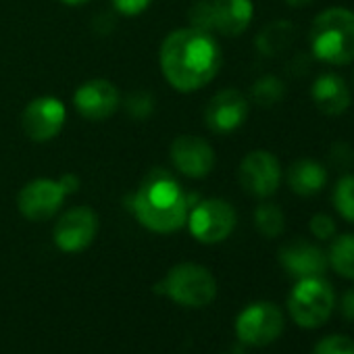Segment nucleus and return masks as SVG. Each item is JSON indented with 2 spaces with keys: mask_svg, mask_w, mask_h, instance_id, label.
Wrapping results in <instances>:
<instances>
[{
  "mask_svg": "<svg viewBox=\"0 0 354 354\" xmlns=\"http://www.w3.org/2000/svg\"><path fill=\"white\" fill-rule=\"evenodd\" d=\"M221 63V48L211 32L182 28L171 32L160 44L162 75L180 92H196L211 84Z\"/></svg>",
  "mask_w": 354,
  "mask_h": 354,
  "instance_id": "1",
  "label": "nucleus"
},
{
  "mask_svg": "<svg viewBox=\"0 0 354 354\" xmlns=\"http://www.w3.org/2000/svg\"><path fill=\"white\" fill-rule=\"evenodd\" d=\"M190 209V196L165 169H152L131 196L133 215L146 230L156 234L182 230L188 223Z\"/></svg>",
  "mask_w": 354,
  "mask_h": 354,
  "instance_id": "2",
  "label": "nucleus"
},
{
  "mask_svg": "<svg viewBox=\"0 0 354 354\" xmlns=\"http://www.w3.org/2000/svg\"><path fill=\"white\" fill-rule=\"evenodd\" d=\"M315 59L327 65H350L354 61V13L342 7L319 13L308 32Z\"/></svg>",
  "mask_w": 354,
  "mask_h": 354,
  "instance_id": "3",
  "label": "nucleus"
},
{
  "mask_svg": "<svg viewBox=\"0 0 354 354\" xmlns=\"http://www.w3.org/2000/svg\"><path fill=\"white\" fill-rule=\"evenodd\" d=\"M333 306L335 292L323 275L298 279L288 296V313L302 329L323 327L329 321Z\"/></svg>",
  "mask_w": 354,
  "mask_h": 354,
  "instance_id": "4",
  "label": "nucleus"
},
{
  "mask_svg": "<svg viewBox=\"0 0 354 354\" xmlns=\"http://www.w3.org/2000/svg\"><path fill=\"white\" fill-rule=\"evenodd\" d=\"M156 292L169 296L173 302L182 306L201 308L215 300L217 279L203 265L180 263L165 275V279L156 286Z\"/></svg>",
  "mask_w": 354,
  "mask_h": 354,
  "instance_id": "5",
  "label": "nucleus"
},
{
  "mask_svg": "<svg viewBox=\"0 0 354 354\" xmlns=\"http://www.w3.org/2000/svg\"><path fill=\"white\" fill-rule=\"evenodd\" d=\"M80 186L75 175H63L61 180H34L26 184L17 196V207L21 215L30 221H48L63 207L67 194L75 192Z\"/></svg>",
  "mask_w": 354,
  "mask_h": 354,
  "instance_id": "6",
  "label": "nucleus"
},
{
  "mask_svg": "<svg viewBox=\"0 0 354 354\" xmlns=\"http://www.w3.org/2000/svg\"><path fill=\"white\" fill-rule=\"evenodd\" d=\"M236 223H238L236 209L221 198L201 201L190 209L188 215L190 234L203 244H217L227 240L236 230Z\"/></svg>",
  "mask_w": 354,
  "mask_h": 354,
  "instance_id": "7",
  "label": "nucleus"
},
{
  "mask_svg": "<svg viewBox=\"0 0 354 354\" xmlns=\"http://www.w3.org/2000/svg\"><path fill=\"white\" fill-rule=\"evenodd\" d=\"M286 327L283 313L273 302L248 304L236 319V335L246 346H269L273 344Z\"/></svg>",
  "mask_w": 354,
  "mask_h": 354,
  "instance_id": "8",
  "label": "nucleus"
},
{
  "mask_svg": "<svg viewBox=\"0 0 354 354\" xmlns=\"http://www.w3.org/2000/svg\"><path fill=\"white\" fill-rule=\"evenodd\" d=\"M238 180L248 194L257 198H269L279 188L281 165L269 150H252L240 162Z\"/></svg>",
  "mask_w": 354,
  "mask_h": 354,
  "instance_id": "9",
  "label": "nucleus"
},
{
  "mask_svg": "<svg viewBox=\"0 0 354 354\" xmlns=\"http://www.w3.org/2000/svg\"><path fill=\"white\" fill-rule=\"evenodd\" d=\"M98 234V215L90 207L69 209L55 225V244L69 254L86 250Z\"/></svg>",
  "mask_w": 354,
  "mask_h": 354,
  "instance_id": "10",
  "label": "nucleus"
},
{
  "mask_svg": "<svg viewBox=\"0 0 354 354\" xmlns=\"http://www.w3.org/2000/svg\"><path fill=\"white\" fill-rule=\"evenodd\" d=\"M65 104L55 96H42L32 100L21 115V127L34 142H48L57 138L65 125Z\"/></svg>",
  "mask_w": 354,
  "mask_h": 354,
  "instance_id": "11",
  "label": "nucleus"
},
{
  "mask_svg": "<svg viewBox=\"0 0 354 354\" xmlns=\"http://www.w3.org/2000/svg\"><path fill=\"white\" fill-rule=\"evenodd\" d=\"M248 111L250 104L246 96L240 90L227 88L217 92L209 100L205 109V121L215 133H232L244 125V121L248 119Z\"/></svg>",
  "mask_w": 354,
  "mask_h": 354,
  "instance_id": "12",
  "label": "nucleus"
},
{
  "mask_svg": "<svg viewBox=\"0 0 354 354\" xmlns=\"http://www.w3.org/2000/svg\"><path fill=\"white\" fill-rule=\"evenodd\" d=\"M171 160L175 169L192 180L207 177L215 167V150L213 146L198 136H177L171 142Z\"/></svg>",
  "mask_w": 354,
  "mask_h": 354,
  "instance_id": "13",
  "label": "nucleus"
},
{
  "mask_svg": "<svg viewBox=\"0 0 354 354\" xmlns=\"http://www.w3.org/2000/svg\"><path fill=\"white\" fill-rule=\"evenodd\" d=\"M75 109L88 121H104L119 109L121 96L109 80H90L82 84L73 96Z\"/></svg>",
  "mask_w": 354,
  "mask_h": 354,
  "instance_id": "14",
  "label": "nucleus"
},
{
  "mask_svg": "<svg viewBox=\"0 0 354 354\" xmlns=\"http://www.w3.org/2000/svg\"><path fill=\"white\" fill-rule=\"evenodd\" d=\"M279 263L296 279L323 275L329 267L325 250L306 240H294V242H288L286 246H281Z\"/></svg>",
  "mask_w": 354,
  "mask_h": 354,
  "instance_id": "15",
  "label": "nucleus"
},
{
  "mask_svg": "<svg viewBox=\"0 0 354 354\" xmlns=\"http://www.w3.org/2000/svg\"><path fill=\"white\" fill-rule=\"evenodd\" d=\"M315 106L327 117L344 115L352 104V94L346 80L337 73H323L315 80L310 88Z\"/></svg>",
  "mask_w": 354,
  "mask_h": 354,
  "instance_id": "16",
  "label": "nucleus"
},
{
  "mask_svg": "<svg viewBox=\"0 0 354 354\" xmlns=\"http://www.w3.org/2000/svg\"><path fill=\"white\" fill-rule=\"evenodd\" d=\"M213 28L230 38L244 34L252 21L254 7L250 0H211Z\"/></svg>",
  "mask_w": 354,
  "mask_h": 354,
  "instance_id": "17",
  "label": "nucleus"
},
{
  "mask_svg": "<svg viewBox=\"0 0 354 354\" xmlns=\"http://www.w3.org/2000/svg\"><path fill=\"white\" fill-rule=\"evenodd\" d=\"M286 182L298 196H315L327 184V169L313 158H298L286 171Z\"/></svg>",
  "mask_w": 354,
  "mask_h": 354,
  "instance_id": "18",
  "label": "nucleus"
},
{
  "mask_svg": "<svg viewBox=\"0 0 354 354\" xmlns=\"http://www.w3.org/2000/svg\"><path fill=\"white\" fill-rule=\"evenodd\" d=\"M294 36H296V28L290 21H275L261 32V36L257 38V46L263 55L275 57L290 48Z\"/></svg>",
  "mask_w": 354,
  "mask_h": 354,
  "instance_id": "19",
  "label": "nucleus"
},
{
  "mask_svg": "<svg viewBox=\"0 0 354 354\" xmlns=\"http://www.w3.org/2000/svg\"><path fill=\"white\" fill-rule=\"evenodd\" d=\"M327 261L339 277L354 281V234H342L333 238Z\"/></svg>",
  "mask_w": 354,
  "mask_h": 354,
  "instance_id": "20",
  "label": "nucleus"
},
{
  "mask_svg": "<svg viewBox=\"0 0 354 354\" xmlns=\"http://www.w3.org/2000/svg\"><path fill=\"white\" fill-rule=\"evenodd\" d=\"M254 225L265 238H277L286 230V217L273 203H261L254 211Z\"/></svg>",
  "mask_w": 354,
  "mask_h": 354,
  "instance_id": "21",
  "label": "nucleus"
},
{
  "mask_svg": "<svg viewBox=\"0 0 354 354\" xmlns=\"http://www.w3.org/2000/svg\"><path fill=\"white\" fill-rule=\"evenodd\" d=\"M283 96H286V86L275 75H265V77L257 80L252 86V98L261 106H273V104L281 102Z\"/></svg>",
  "mask_w": 354,
  "mask_h": 354,
  "instance_id": "22",
  "label": "nucleus"
},
{
  "mask_svg": "<svg viewBox=\"0 0 354 354\" xmlns=\"http://www.w3.org/2000/svg\"><path fill=\"white\" fill-rule=\"evenodd\" d=\"M333 207L348 223H354V175H344L333 188Z\"/></svg>",
  "mask_w": 354,
  "mask_h": 354,
  "instance_id": "23",
  "label": "nucleus"
},
{
  "mask_svg": "<svg viewBox=\"0 0 354 354\" xmlns=\"http://www.w3.org/2000/svg\"><path fill=\"white\" fill-rule=\"evenodd\" d=\"M310 354H354V339L342 333L321 337Z\"/></svg>",
  "mask_w": 354,
  "mask_h": 354,
  "instance_id": "24",
  "label": "nucleus"
},
{
  "mask_svg": "<svg viewBox=\"0 0 354 354\" xmlns=\"http://www.w3.org/2000/svg\"><path fill=\"white\" fill-rule=\"evenodd\" d=\"M190 24L196 30L213 32V13H211V0H198V3L190 9Z\"/></svg>",
  "mask_w": 354,
  "mask_h": 354,
  "instance_id": "25",
  "label": "nucleus"
},
{
  "mask_svg": "<svg viewBox=\"0 0 354 354\" xmlns=\"http://www.w3.org/2000/svg\"><path fill=\"white\" fill-rule=\"evenodd\" d=\"M308 227H310V234H313L317 240H321V242L333 240V236H335V232H337L335 221H333L327 213H317V215L310 219Z\"/></svg>",
  "mask_w": 354,
  "mask_h": 354,
  "instance_id": "26",
  "label": "nucleus"
},
{
  "mask_svg": "<svg viewBox=\"0 0 354 354\" xmlns=\"http://www.w3.org/2000/svg\"><path fill=\"white\" fill-rule=\"evenodd\" d=\"M111 3L121 15L131 17V15H140L142 11H146L152 0H111Z\"/></svg>",
  "mask_w": 354,
  "mask_h": 354,
  "instance_id": "27",
  "label": "nucleus"
},
{
  "mask_svg": "<svg viewBox=\"0 0 354 354\" xmlns=\"http://www.w3.org/2000/svg\"><path fill=\"white\" fill-rule=\"evenodd\" d=\"M339 313L344 319H348L350 323H354V288L346 290L342 300H339Z\"/></svg>",
  "mask_w": 354,
  "mask_h": 354,
  "instance_id": "28",
  "label": "nucleus"
},
{
  "mask_svg": "<svg viewBox=\"0 0 354 354\" xmlns=\"http://www.w3.org/2000/svg\"><path fill=\"white\" fill-rule=\"evenodd\" d=\"M352 150H350V146H346V144H335L333 146V150H331V158L335 160V162H339V158H344V165L348 167L350 162H352Z\"/></svg>",
  "mask_w": 354,
  "mask_h": 354,
  "instance_id": "29",
  "label": "nucleus"
},
{
  "mask_svg": "<svg viewBox=\"0 0 354 354\" xmlns=\"http://www.w3.org/2000/svg\"><path fill=\"white\" fill-rule=\"evenodd\" d=\"M313 0H286L288 7H294V9H302V7H308Z\"/></svg>",
  "mask_w": 354,
  "mask_h": 354,
  "instance_id": "30",
  "label": "nucleus"
},
{
  "mask_svg": "<svg viewBox=\"0 0 354 354\" xmlns=\"http://www.w3.org/2000/svg\"><path fill=\"white\" fill-rule=\"evenodd\" d=\"M63 5H69V7H80L84 3H88V0H61Z\"/></svg>",
  "mask_w": 354,
  "mask_h": 354,
  "instance_id": "31",
  "label": "nucleus"
}]
</instances>
